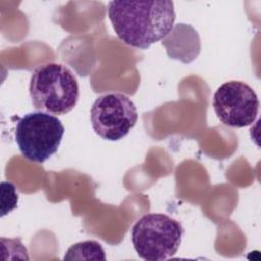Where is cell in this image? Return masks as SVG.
I'll return each instance as SVG.
<instances>
[{
    "label": "cell",
    "mask_w": 261,
    "mask_h": 261,
    "mask_svg": "<svg viewBox=\"0 0 261 261\" xmlns=\"http://www.w3.org/2000/svg\"><path fill=\"white\" fill-rule=\"evenodd\" d=\"M137 120L138 111L135 103L121 93L101 95L91 108L92 127L99 137L107 141L124 138Z\"/></svg>",
    "instance_id": "5b68a950"
},
{
    "label": "cell",
    "mask_w": 261,
    "mask_h": 261,
    "mask_svg": "<svg viewBox=\"0 0 261 261\" xmlns=\"http://www.w3.org/2000/svg\"><path fill=\"white\" fill-rule=\"evenodd\" d=\"M212 106L216 116L224 125L245 127L251 125L257 118L259 99L248 84L228 81L215 91Z\"/></svg>",
    "instance_id": "8992f818"
},
{
    "label": "cell",
    "mask_w": 261,
    "mask_h": 261,
    "mask_svg": "<svg viewBox=\"0 0 261 261\" xmlns=\"http://www.w3.org/2000/svg\"><path fill=\"white\" fill-rule=\"evenodd\" d=\"M107 12L116 36L126 45L146 50L173 29L172 1H110Z\"/></svg>",
    "instance_id": "6da1fadb"
},
{
    "label": "cell",
    "mask_w": 261,
    "mask_h": 261,
    "mask_svg": "<svg viewBox=\"0 0 261 261\" xmlns=\"http://www.w3.org/2000/svg\"><path fill=\"white\" fill-rule=\"evenodd\" d=\"M30 96L37 110L64 115L70 112L79 101V83L72 71L65 65L44 63L32 73Z\"/></svg>",
    "instance_id": "7a4b0ae2"
},
{
    "label": "cell",
    "mask_w": 261,
    "mask_h": 261,
    "mask_svg": "<svg viewBox=\"0 0 261 261\" xmlns=\"http://www.w3.org/2000/svg\"><path fill=\"white\" fill-rule=\"evenodd\" d=\"M170 58L181 60L184 63L193 61L199 54L201 44L197 31L185 23L173 27L170 33L162 40Z\"/></svg>",
    "instance_id": "52a82bcc"
},
{
    "label": "cell",
    "mask_w": 261,
    "mask_h": 261,
    "mask_svg": "<svg viewBox=\"0 0 261 261\" xmlns=\"http://www.w3.org/2000/svg\"><path fill=\"white\" fill-rule=\"evenodd\" d=\"M64 126L56 116L30 112L18 119L14 136L20 153L30 161L44 163L58 150Z\"/></svg>",
    "instance_id": "277c9868"
},
{
    "label": "cell",
    "mask_w": 261,
    "mask_h": 261,
    "mask_svg": "<svg viewBox=\"0 0 261 261\" xmlns=\"http://www.w3.org/2000/svg\"><path fill=\"white\" fill-rule=\"evenodd\" d=\"M132 243L138 256L147 261H161L178 250L184 227L174 218L163 213H148L132 228Z\"/></svg>",
    "instance_id": "3957f363"
},
{
    "label": "cell",
    "mask_w": 261,
    "mask_h": 261,
    "mask_svg": "<svg viewBox=\"0 0 261 261\" xmlns=\"http://www.w3.org/2000/svg\"><path fill=\"white\" fill-rule=\"evenodd\" d=\"M64 260H106L105 252L96 241H84L68 248Z\"/></svg>",
    "instance_id": "ba28073f"
}]
</instances>
